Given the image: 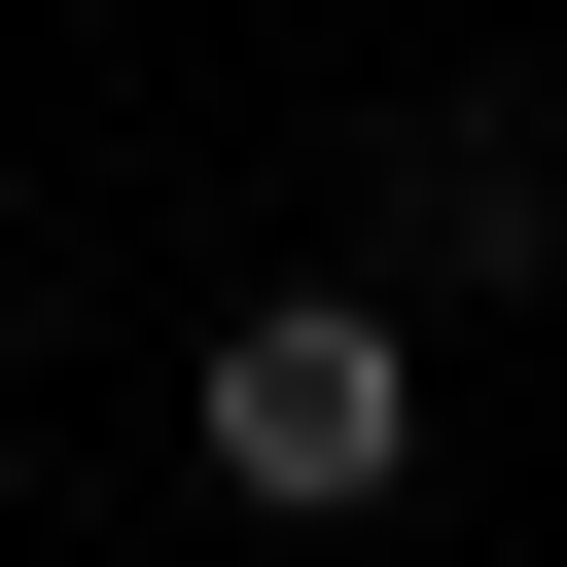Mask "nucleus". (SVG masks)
I'll use <instances>...</instances> for the list:
<instances>
[{"label": "nucleus", "mask_w": 567, "mask_h": 567, "mask_svg": "<svg viewBox=\"0 0 567 567\" xmlns=\"http://www.w3.org/2000/svg\"><path fill=\"white\" fill-rule=\"evenodd\" d=\"M177 425H213V496H248V532H354V496L425 461V319H390V284H248Z\"/></svg>", "instance_id": "obj_1"}]
</instances>
